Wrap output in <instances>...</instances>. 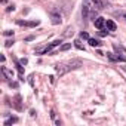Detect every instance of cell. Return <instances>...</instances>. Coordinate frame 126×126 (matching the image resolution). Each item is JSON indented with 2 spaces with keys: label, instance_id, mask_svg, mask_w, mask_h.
Returning a JSON list of instances; mask_svg holds the SVG:
<instances>
[{
  "label": "cell",
  "instance_id": "1",
  "mask_svg": "<svg viewBox=\"0 0 126 126\" xmlns=\"http://www.w3.org/2000/svg\"><path fill=\"white\" fill-rule=\"evenodd\" d=\"M55 70H56L58 76H64L65 73L71 71V70H70V67H68V64H67V62H58V64H55Z\"/></svg>",
  "mask_w": 126,
  "mask_h": 126
},
{
  "label": "cell",
  "instance_id": "2",
  "mask_svg": "<svg viewBox=\"0 0 126 126\" xmlns=\"http://www.w3.org/2000/svg\"><path fill=\"white\" fill-rule=\"evenodd\" d=\"M59 43H62L61 40H55V42H52L50 45H47L46 47H43V49H37V53H47V52H50L55 46H59Z\"/></svg>",
  "mask_w": 126,
  "mask_h": 126
},
{
  "label": "cell",
  "instance_id": "3",
  "mask_svg": "<svg viewBox=\"0 0 126 126\" xmlns=\"http://www.w3.org/2000/svg\"><path fill=\"white\" fill-rule=\"evenodd\" d=\"M21 101H22V98H21V95L19 94H16L15 96H14V108L15 110H18V111H21L22 110V104H21Z\"/></svg>",
  "mask_w": 126,
  "mask_h": 126
},
{
  "label": "cell",
  "instance_id": "4",
  "mask_svg": "<svg viewBox=\"0 0 126 126\" xmlns=\"http://www.w3.org/2000/svg\"><path fill=\"white\" fill-rule=\"evenodd\" d=\"M16 24L24 25V27H36V25H39V21H21V19H18Z\"/></svg>",
  "mask_w": 126,
  "mask_h": 126
},
{
  "label": "cell",
  "instance_id": "5",
  "mask_svg": "<svg viewBox=\"0 0 126 126\" xmlns=\"http://www.w3.org/2000/svg\"><path fill=\"white\" fill-rule=\"evenodd\" d=\"M94 24H95V27H96V28H99V30H101V28L105 25V19H104V18H101V16H99V18H95V19H94Z\"/></svg>",
  "mask_w": 126,
  "mask_h": 126
},
{
  "label": "cell",
  "instance_id": "6",
  "mask_svg": "<svg viewBox=\"0 0 126 126\" xmlns=\"http://www.w3.org/2000/svg\"><path fill=\"white\" fill-rule=\"evenodd\" d=\"M14 61H15V67H16V70H18L19 76L22 77V74H24V68H22V64H21V61H16L15 58H14Z\"/></svg>",
  "mask_w": 126,
  "mask_h": 126
},
{
  "label": "cell",
  "instance_id": "7",
  "mask_svg": "<svg viewBox=\"0 0 126 126\" xmlns=\"http://www.w3.org/2000/svg\"><path fill=\"white\" fill-rule=\"evenodd\" d=\"M50 19H52V24H53V25H58V24L61 22V16H59L58 14H52V15H50Z\"/></svg>",
  "mask_w": 126,
  "mask_h": 126
},
{
  "label": "cell",
  "instance_id": "8",
  "mask_svg": "<svg viewBox=\"0 0 126 126\" xmlns=\"http://www.w3.org/2000/svg\"><path fill=\"white\" fill-rule=\"evenodd\" d=\"M105 25H107V28H108L110 31H116V28H117L116 24H114L111 19H107V21H105Z\"/></svg>",
  "mask_w": 126,
  "mask_h": 126
},
{
  "label": "cell",
  "instance_id": "9",
  "mask_svg": "<svg viewBox=\"0 0 126 126\" xmlns=\"http://www.w3.org/2000/svg\"><path fill=\"white\" fill-rule=\"evenodd\" d=\"M2 71H3V74L6 76V79H12V77H14L12 70H9V68H6V67H2Z\"/></svg>",
  "mask_w": 126,
  "mask_h": 126
},
{
  "label": "cell",
  "instance_id": "10",
  "mask_svg": "<svg viewBox=\"0 0 126 126\" xmlns=\"http://www.w3.org/2000/svg\"><path fill=\"white\" fill-rule=\"evenodd\" d=\"M107 58H108V59H111V61H125V58H123V56H116L114 53H107Z\"/></svg>",
  "mask_w": 126,
  "mask_h": 126
},
{
  "label": "cell",
  "instance_id": "11",
  "mask_svg": "<svg viewBox=\"0 0 126 126\" xmlns=\"http://www.w3.org/2000/svg\"><path fill=\"white\" fill-rule=\"evenodd\" d=\"M89 45L94 46V47H96V46H101V42L96 40V39H89Z\"/></svg>",
  "mask_w": 126,
  "mask_h": 126
},
{
  "label": "cell",
  "instance_id": "12",
  "mask_svg": "<svg viewBox=\"0 0 126 126\" xmlns=\"http://www.w3.org/2000/svg\"><path fill=\"white\" fill-rule=\"evenodd\" d=\"M74 46H76L77 49H80V50H85V46L82 45V42H80V40H74Z\"/></svg>",
  "mask_w": 126,
  "mask_h": 126
},
{
  "label": "cell",
  "instance_id": "13",
  "mask_svg": "<svg viewBox=\"0 0 126 126\" xmlns=\"http://www.w3.org/2000/svg\"><path fill=\"white\" fill-rule=\"evenodd\" d=\"M70 47H71V43H65V45H62V46L59 47V50H61V52H65V50H68Z\"/></svg>",
  "mask_w": 126,
  "mask_h": 126
},
{
  "label": "cell",
  "instance_id": "14",
  "mask_svg": "<svg viewBox=\"0 0 126 126\" xmlns=\"http://www.w3.org/2000/svg\"><path fill=\"white\" fill-rule=\"evenodd\" d=\"M16 122H18V119H16V117H11V119H8V120L5 122V125L8 126V125H12V123H16Z\"/></svg>",
  "mask_w": 126,
  "mask_h": 126
},
{
  "label": "cell",
  "instance_id": "15",
  "mask_svg": "<svg viewBox=\"0 0 126 126\" xmlns=\"http://www.w3.org/2000/svg\"><path fill=\"white\" fill-rule=\"evenodd\" d=\"M113 46H114V49H116L117 52H122V53L125 52V47H123V46H120V45H117V43H114Z\"/></svg>",
  "mask_w": 126,
  "mask_h": 126
},
{
  "label": "cell",
  "instance_id": "16",
  "mask_svg": "<svg viewBox=\"0 0 126 126\" xmlns=\"http://www.w3.org/2000/svg\"><path fill=\"white\" fill-rule=\"evenodd\" d=\"M80 39H85V40H89V34L86 31H82L80 33Z\"/></svg>",
  "mask_w": 126,
  "mask_h": 126
},
{
  "label": "cell",
  "instance_id": "17",
  "mask_svg": "<svg viewBox=\"0 0 126 126\" xmlns=\"http://www.w3.org/2000/svg\"><path fill=\"white\" fill-rule=\"evenodd\" d=\"M3 34H5V36H14V31H12V30H6Z\"/></svg>",
  "mask_w": 126,
  "mask_h": 126
},
{
  "label": "cell",
  "instance_id": "18",
  "mask_svg": "<svg viewBox=\"0 0 126 126\" xmlns=\"http://www.w3.org/2000/svg\"><path fill=\"white\" fill-rule=\"evenodd\" d=\"M70 34H73V28H67L65 30V36H70Z\"/></svg>",
  "mask_w": 126,
  "mask_h": 126
},
{
  "label": "cell",
  "instance_id": "19",
  "mask_svg": "<svg viewBox=\"0 0 126 126\" xmlns=\"http://www.w3.org/2000/svg\"><path fill=\"white\" fill-rule=\"evenodd\" d=\"M12 45H14V40H8L6 42V47H11Z\"/></svg>",
  "mask_w": 126,
  "mask_h": 126
},
{
  "label": "cell",
  "instance_id": "20",
  "mask_svg": "<svg viewBox=\"0 0 126 126\" xmlns=\"http://www.w3.org/2000/svg\"><path fill=\"white\" fill-rule=\"evenodd\" d=\"M11 86H12V88H18V83H16V82H11Z\"/></svg>",
  "mask_w": 126,
  "mask_h": 126
},
{
  "label": "cell",
  "instance_id": "21",
  "mask_svg": "<svg viewBox=\"0 0 126 126\" xmlns=\"http://www.w3.org/2000/svg\"><path fill=\"white\" fill-rule=\"evenodd\" d=\"M14 9H15V6H14V5H12V6H9V8H8V9H6V11H8V12H11V11H14Z\"/></svg>",
  "mask_w": 126,
  "mask_h": 126
},
{
  "label": "cell",
  "instance_id": "22",
  "mask_svg": "<svg viewBox=\"0 0 126 126\" xmlns=\"http://www.w3.org/2000/svg\"><path fill=\"white\" fill-rule=\"evenodd\" d=\"M27 62H28V61H27L25 58H24V59H21V64H22V65H25V64H27Z\"/></svg>",
  "mask_w": 126,
  "mask_h": 126
},
{
  "label": "cell",
  "instance_id": "23",
  "mask_svg": "<svg viewBox=\"0 0 126 126\" xmlns=\"http://www.w3.org/2000/svg\"><path fill=\"white\" fill-rule=\"evenodd\" d=\"M33 39H34V36H28V37H27L25 40H27V42H30V40H33Z\"/></svg>",
  "mask_w": 126,
  "mask_h": 126
},
{
  "label": "cell",
  "instance_id": "24",
  "mask_svg": "<svg viewBox=\"0 0 126 126\" xmlns=\"http://www.w3.org/2000/svg\"><path fill=\"white\" fill-rule=\"evenodd\" d=\"M2 2H3V3H6V2H8V0H2Z\"/></svg>",
  "mask_w": 126,
  "mask_h": 126
},
{
  "label": "cell",
  "instance_id": "25",
  "mask_svg": "<svg viewBox=\"0 0 126 126\" xmlns=\"http://www.w3.org/2000/svg\"><path fill=\"white\" fill-rule=\"evenodd\" d=\"M123 70H125V71H126V67H123Z\"/></svg>",
  "mask_w": 126,
  "mask_h": 126
},
{
  "label": "cell",
  "instance_id": "26",
  "mask_svg": "<svg viewBox=\"0 0 126 126\" xmlns=\"http://www.w3.org/2000/svg\"><path fill=\"white\" fill-rule=\"evenodd\" d=\"M123 16H125V18H126V14H125V15H123Z\"/></svg>",
  "mask_w": 126,
  "mask_h": 126
}]
</instances>
